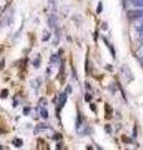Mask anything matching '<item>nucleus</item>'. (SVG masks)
<instances>
[{
  "label": "nucleus",
  "instance_id": "8",
  "mask_svg": "<svg viewBox=\"0 0 143 150\" xmlns=\"http://www.w3.org/2000/svg\"><path fill=\"white\" fill-rule=\"evenodd\" d=\"M13 144H14V146L20 148L21 145H23V140H21V139H14V140H13Z\"/></svg>",
  "mask_w": 143,
  "mask_h": 150
},
{
  "label": "nucleus",
  "instance_id": "14",
  "mask_svg": "<svg viewBox=\"0 0 143 150\" xmlns=\"http://www.w3.org/2000/svg\"><path fill=\"white\" fill-rule=\"evenodd\" d=\"M90 99H92V96L89 94H85V101H90Z\"/></svg>",
  "mask_w": 143,
  "mask_h": 150
},
{
  "label": "nucleus",
  "instance_id": "10",
  "mask_svg": "<svg viewBox=\"0 0 143 150\" xmlns=\"http://www.w3.org/2000/svg\"><path fill=\"white\" fill-rule=\"evenodd\" d=\"M48 105V101H46V99H44V98H41V99L39 100V108L41 109V108H45Z\"/></svg>",
  "mask_w": 143,
  "mask_h": 150
},
{
  "label": "nucleus",
  "instance_id": "1",
  "mask_svg": "<svg viewBox=\"0 0 143 150\" xmlns=\"http://www.w3.org/2000/svg\"><path fill=\"white\" fill-rule=\"evenodd\" d=\"M127 16L129 20H137L143 18V10H129L127 13Z\"/></svg>",
  "mask_w": 143,
  "mask_h": 150
},
{
  "label": "nucleus",
  "instance_id": "13",
  "mask_svg": "<svg viewBox=\"0 0 143 150\" xmlns=\"http://www.w3.org/2000/svg\"><path fill=\"white\" fill-rule=\"evenodd\" d=\"M104 129H106V131H108L109 134L112 133V129H111V126H109V125H106V128H104Z\"/></svg>",
  "mask_w": 143,
  "mask_h": 150
},
{
  "label": "nucleus",
  "instance_id": "18",
  "mask_svg": "<svg viewBox=\"0 0 143 150\" xmlns=\"http://www.w3.org/2000/svg\"><path fill=\"white\" fill-rule=\"evenodd\" d=\"M61 145H63V144L59 143V144H58V146H56V148H58V149H61V148H63V146H61Z\"/></svg>",
  "mask_w": 143,
  "mask_h": 150
},
{
  "label": "nucleus",
  "instance_id": "3",
  "mask_svg": "<svg viewBox=\"0 0 143 150\" xmlns=\"http://www.w3.org/2000/svg\"><path fill=\"white\" fill-rule=\"evenodd\" d=\"M122 70H123V74H124L126 80H127V81H132V80H133V74H132V71H131L129 67L124 65V67L122 68Z\"/></svg>",
  "mask_w": 143,
  "mask_h": 150
},
{
  "label": "nucleus",
  "instance_id": "16",
  "mask_svg": "<svg viewBox=\"0 0 143 150\" xmlns=\"http://www.w3.org/2000/svg\"><path fill=\"white\" fill-rule=\"evenodd\" d=\"M102 11V3H99V5H98V13H101Z\"/></svg>",
  "mask_w": 143,
  "mask_h": 150
},
{
  "label": "nucleus",
  "instance_id": "9",
  "mask_svg": "<svg viewBox=\"0 0 143 150\" xmlns=\"http://www.w3.org/2000/svg\"><path fill=\"white\" fill-rule=\"evenodd\" d=\"M133 5L138 8H143V0H132Z\"/></svg>",
  "mask_w": 143,
  "mask_h": 150
},
{
  "label": "nucleus",
  "instance_id": "4",
  "mask_svg": "<svg viewBox=\"0 0 143 150\" xmlns=\"http://www.w3.org/2000/svg\"><path fill=\"white\" fill-rule=\"evenodd\" d=\"M48 24H49V26L51 28V29H54V28L56 26V24H58V19H56V15L54 13L48 16Z\"/></svg>",
  "mask_w": 143,
  "mask_h": 150
},
{
  "label": "nucleus",
  "instance_id": "11",
  "mask_svg": "<svg viewBox=\"0 0 143 150\" xmlns=\"http://www.w3.org/2000/svg\"><path fill=\"white\" fill-rule=\"evenodd\" d=\"M40 60H41V58H40V55H39V58H38V60L35 59L34 62H33V65H34L35 68H39V67H40Z\"/></svg>",
  "mask_w": 143,
  "mask_h": 150
},
{
  "label": "nucleus",
  "instance_id": "6",
  "mask_svg": "<svg viewBox=\"0 0 143 150\" xmlns=\"http://www.w3.org/2000/svg\"><path fill=\"white\" fill-rule=\"evenodd\" d=\"M136 55H137V58H138V59H139V60H141V62L143 63V45L141 46V48H139V49H138V50H137V53H136Z\"/></svg>",
  "mask_w": 143,
  "mask_h": 150
},
{
  "label": "nucleus",
  "instance_id": "7",
  "mask_svg": "<svg viewBox=\"0 0 143 150\" xmlns=\"http://www.w3.org/2000/svg\"><path fill=\"white\" fill-rule=\"evenodd\" d=\"M40 115H41L43 119H48L49 114H48V110L45 109V108H41V109H40Z\"/></svg>",
  "mask_w": 143,
  "mask_h": 150
},
{
  "label": "nucleus",
  "instance_id": "5",
  "mask_svg": "<svg viewBox=\"0 0 143 150\" xmlns=\"http://www.w3.org/2000/svg\"><path fill=\"white\" fill-rule=\"evenodd\" d=\"M136 30L138 33V39L141 41H143V21L139 23L138 25H136Z\"/></svg>",
  "mask_w": 143,
  "mask_h": 150
},
{
  "label": "nucleus",
  "instance_id": "12",
  "mask_svg": "<svg viewBox=\"0 0 143 150\" xmlns=\"http://www.w3.org/2000/svg\"><path fill=\"white\" fill-rule=\"evenodd\" d=\"M50 38V34L48 31H44V36H43V41H45V40H48Z\"/></svg>",
  "mask_w": 143,
  "mask_h": 150
},
{
  "label": "nucleus",
  "instance_id": "17",
  "mask_svg": "<svg viewBox=\"0 0 143 150\" xmlns=\"http://www.w3.org/2000/svg\"><path fill=\"white\" fill-rule=\"evenodd\" d=\"M28 112H29V108H25L24 109V114H28Z\"/></svg>",
  "mask_w": 143,
  "mask_h": 150
},
{
  "label": "nucleus",
  "instance_id": "15",
  "mask_svg": "<svg viewBox=\"0 0 143 150\" xmlns=\"http://www.w3.org/2000/svg\"><path fill=\"white\" fill-rule=\"evenodd\" d=\"M6 95H8V90H4V91H3V95H1V98H5Z\"/></svg>",
  "mask_w": 143,
  "mask_h": 150
},
{
  "label": "nucleus",
  "instance_id": "2",
  "mask_svg": "<svg viewBox=\"0 0 143 150\" xmlns=\"http://www.w3.org/2000/svg\"><path fill=\"white\" fill-rule=\"evenodd\" d=\"M65 101H66V93L60 94V95H59V96L55 99V103H56V104H58V111L61 109V108L64 106Z\"/></svg>",
  "mask_w": 143,
  "mask_h": 150
}]
</instances>
